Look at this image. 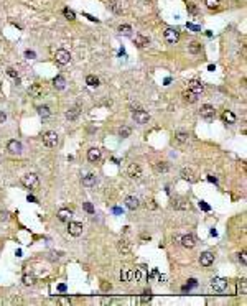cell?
I'll return each instance as SVG.
<instances>
[{"mask_svg":"<svg viewBox=\"0 0 247 306\" xmlns=\"http://www.w3.org/2000/svg\"><path fill=\"white\" fill-rule=\"evenodd\" d=\"M83 207H84V211H88L89 214H94V206H92L91 202H84Z\"/></svg>","mask_w":247,"mask_h":306,"instance_id":"cell-41","label":"cell"},{"mask_svg":"<svg viewBox=\"0 0 247 306\" xmlns=\"http://www.w3.org/2000/svg\"><path fill=\"white\" fill-rule=\"evenodd\" d=\"M175 207H176V209H188L189 204H188V201H186V199H183V197H181V199H178V201L175 202Z\"/></svg>","mask_w":247,"mask_h":306,"instance_id":"cell-31","label":"cell"},{"mask_svg":"<svg viewBox=\"0 0 247 306\" xmlns=\"http://www.w3.org/2000/svg\"><path fill=\"white\" fill-rule=\"evenodd\" d=\"M142 277H143L142 270H140V268H135V270H132V275H130V281H140V280H142Z\"/></svg>","mask_w":247,"mask_h":306,"instance_id":"cell-30","label":"cell"},{"mask_svg":"<svg viewBox=\"0 0 247 306\" xmlns=\"http://www.w3.org/2000/svg\"><path fill=\"white\" fill-rule=\"evenodd\" d=\"M227 285H229V281L226 280V278H221V277H216L213 278V281H211V288L214 290V291H224V290L227 288Z\"/></svg>","mask_w":247,"mask_h":306,"instance_id":"cell-4","label":"cell"},{"mask_svg":"<svg viewBox=\"0 0 247 306\" xmlns=\"http://www.w3.org/2000/svg\"><path fill=\"white\" fill-rule=\"evenodd\" d=\"M204 4H206L208 9L214 10V9H218V7H219V0H204Z\"/></svg>","mask_w":247,"mask_h":306,"instance_id":"cell-35","label":"cell"},{"mask_svg":"<svg viewBox=\"0 0 247 306\" xmlns=\"http://www.w3.org/2000/svg\"><path fill=\"white\" fill-rule=\"evenodd\" d=\"M23 283H25L26 286H31L35 283V277L33 275H25V277H23Z\"/></svg>","mask_w":247,"mask_h":306,"instance_id":"cell-39","label":"cell"},{"mask_svg":"<svg viewBox=\"0 0 247 306\" xmlns=\"http://www.w3.org/2000/svg\"><path fill=\"white\" fill-rule=\"evenodd\" d=\"M199 207H201V209H204V211H209V206L204 204V201H199Z\"/></svg>","mask_w":247,"mask_h":306,"instance_id":"cell-48","label":"cell"},{"mask_svg":"<svg viewBox=\"0 0 247 306\" xmlns=\"http://www.w3.org/2000/svg\"><path fill=\"white\" fill-rule=\"evenodd\" d=\"M135 45H137L138 48H147L148 45H150V40H148V36L137 35V36H135Z\"/></svg>","mask_w":247,"mask_h":306,"instance_id":"cell-18","label":"cell"},{"mask_svg":"<svg viewBox=\"0 0 247 306\" xmlns=\"http://www.w3.org/2000/svg\"><path fill=\"white\" fill-rule=\"evenodd\" d=\"M117 250L120 252L122 255H129L130 250H132V247H130V242H127V240H119V244H117Z\"/></svg>","mask_w":247,"mask_h":306,"instance_id":"cell-15","label":"cell"},{"mask_svg":"<svg viewBox=\"0 0 247 306\" xmlns=\"http://www.w3.org/2000/svg\"><path fill=\"white\" fill-rule=\"evenodd\" d=\"M86 84L91 86V87H97V86H99V79H97L94 74H89L88 77H86Z\"/></svg>","mask_w":247,"mask_h":306,"instance_id":"cell-29","label":"cell"},{"mask_svg":"<svg viewBox=\"0 0 247 306\" xmlns=\"http://www.w3.org/2000/svg\"><path fill=\"white\" fill-rule=\"evenodd\" d=\"M107 5H109V9L112 10L114 13H117V15H120V13H122V7L115 2V0H109V4H107Z\"/></svg>","mask_w":247,"mask_h":306,"instance_id":"cell-27","label":"cell"},{"mask_svg":"<svg viewBox=\"0 0 247 306\" xmlns=\"http://www.w3.org/2000/svg\"><path fill=\"white\" fill-rule=\"evenodd\" d=\"M163 36H165V40H167V43H170V45H175V43L180 41V31L176 28H167Z\"/></svg>","mask_w":247,"mask_h":306,"instance_id":"cell-3","label":"cell"},{"mask_svg":"<svg viewBox=\"0 0 247 306\" xmlns=\"http://www.w3.org/2000/svg\"><path fill=\"white\" fill-rule=\"evenodd\" d=\"M186 26H188L189 30H193V31H201V28H199V26H198V25H193V23H188Z\"/></svg>","mask_w":247,"mask_h":306,"instance_id":"cell-45","label":"cell"},{"mask_svg":"<svg viewBox=\"0 0 247 306\" xmlns=\"http://www.w3.org/2000/svg\"><path fill=\"white\" fill-rule=\"evenodd\" d=\"M130 275H132V270L124 268V270L120 272V280H122V281H130Z\"/></svg>","mask_w":247,"mask_h":306,"instance_id":"cell-34","label":"cell"},{"mask_svg":"<svg viewBox=\"0 0 247 306\" xmlns=\"http://www.w3.org/2000/svg\"><path fill=\"white\" fill-rule=\"evenodd\" d=\"M9 219V212H0V221H7Z\"/></svg>","mask_w":247,"mask_h":306,"instance_id":"cell-49","label":"cell"},{"mask_svg":"<svg viewBox=\"0 0 247 306\" xmlns=\"http://www.w3.org/2000/svg\"><path fill=\"white\" fill-rule=\"evenodd\" d=\"M38 114H40V117H41V119H46V117H50V115H51V110H50L48 105H41V107H38Z\"/></svg>","mask_w":247,"mask_h":306,"instance_id":"cell-28","label":"cell"},{"mask_svg":"<svg viewBox=\"0 0 247 306\" xmlns=\"http://www.w3.org/2000/svg\"><path fill=\"white\" fill-rule=\"evenodd\" d=\"M119 31H120V33L129 35L130 31H132V26H130V25H120V26H119Z\"/></svg>","mask_w":247,"mask_h":306,"instance_id":"cell-40","label":"cell"},{"mask_svg":"<svg viewBox=\"0 0 247 306\" xmlns=\"http://www.w3.org/2000/svg\"><path fill=\"white\" fill-rule=\"evenodd\" d=\"M58 290L61 291V293H64V291H66V285H64V283H61V285L58 286Z\"/></svg>","mask_w":247,"mask_h":306,"instance_id":"cell-51","label":"cell"},{"mask_svg":"<svg viewBox=\"0 0 247 306\" xmlns=\"http://www.w3.org/2000/svg\"><path fill=\"white\" fill-rule=\"evenodd\" d=\"M239 260H241V262H242L244 265L247 263V257H246V250H242L241 252V253H239Z\"/></svg>","mask_w":247,"mask_h":306,"instance_id":"cell-44","label":"cell"},{"mask_svg":"<svg viewBox=\"0 0 247 306\" xmlns=\"http://www.w3.org/2000/svg\"><path fill=\"white\" fill-rule=\"evenodd\" d=\"M125 206L129 207V209H132V211L137 209V207H138V199L135 196H129L125 199Z\"/></svg>","mask_w":247,"mask_h":306,"instance_id":"cell-22","label":"cell"},{"mask_svg":"<svg viewBox=\"0 0 247 306\" xmlns=\"http://www.w3.org/2000/svg\"><path fill=\"white\" fill-rule=\"evenodd\" d=\"M175 138L178 140L180 143H186L189 140V133H188V132H176V133H175Z\"/></svg>","mask_w":247,"mask_h":306,"instance_id":"cell-26","label":"cell"},{"mask_svg":"<svg viewBox=\"0 0 247 306\" xmlns=\"http://www.w3.org/2000/svg\"><path fill=\"white\" fill-rule=\"evenodd\" d=\"M25 56H26V58H35V53H33V51H26Z\"/></svg>","mask_w":247,"mask_h":306,"instance_id":"cell-52","label":"cell"},{"mask_svg":"<svg viewBox=\"0 0 247 306\" xmlns=\"http://www.w3.org/2000/svg\"><path fill=\"white\" fill-rule=\"evenodd\" d=\"M55 59L56 63L61 64V66H64V64H68L69 61H71V55H69V51L68 50H58L55 55Z\"/></svg>","mask_w":247,"mask_h":306,"instance_id":"cell-5","label":"cell"},{"mask_svg":"<svg viewBox=\"0 0 247 306\" xmlns=\"http://www.w3.org/2000/svg\"><path fill=\"white\" fill-rule=\"evenodd\" d=\"M189 91L194 92L196 96H199V94H203V91H204V86H203L201 81L193 79V81H189Z\"/></svg>","mask_w":247,"mask_h":306,"instance_id":"cell-12","label":"cell"},{"mask_svg":"<svg viewBox=\"0 0 247 306\" xmlns=\"http://www.w3.org/2000/svg\"><path fill=\"white\" fill-rule=\"evenodd\" d=\"M237 295H246V280H241L237 283Z\"/></svg>","mask_w":247,"mask_h":306,"instance_id":"cell-38","label":"cell"},{"mask_svg":"<svg viewBox=\"0 0 247 306\" xmlns=\"http://www.w3.org/2000/svg\"><path fill=\"white\" fill-rule=\"evenodd\" d=\"M130 132H132V130H130L129 127H120V129H119V135H120L122 138H127L130 135Z\"/></svg>","mask_w":247,"mask_h":306,"instance_id":"cell-37","label":"cell"},{"mask_svg":"<svg viewBox=\"0 0 247 306\" xmlns=\"http://www.w3.org/2000/svg\"><path fill=\"white\" fill-rule=\"evenodd\" d=\"M213 262H214V255L211 252H204V253H201V257H199V263H201L203 267H211Z\"/></svg>","mask_w":247,"mask_h":306,"instance_id":"cell-14","label":"cell"},{"mask_svg":"<svg viewBox=\"0 0 247 306\" xmlns=\"http://www.w3.org/2000/svg\"><path fill=\"white\" fill-rule=\"evenodd\" d=\"M79 112H81V110L78 109V107H73V109H69L66 112V119H69V120H76V119L79 117Z\"/></svg>","mask_w":247,"mask_h":306,"instance_id":"cell-25","label":"cell"},{"mask_svg":"<svg viewBox=\"0 0 247 306\" xmlns=\"http://www.w3.org/2000/svg\"><path fill=\"white\" fill-rule=\"evenodd\" d=\"M63 15L66 17V20H69V21H74L76 20V13L73 12V10H69V9H64L63 10Z\"/></svg>","mask_w":247,"mask_h":306,"instance_id":"cell-33","label":"cell"},{"mask_svg":"<svg viewBox=\"0 0 247 306\" xmlns=\"http://www.w3.org/2000/svg\"><path fill=\"white\" fill-rule=\"evenodd\" d=\"M183 99H184L186 102H189V104H194V102L198 101V96H196L194 92H191V91L188 89V91H184V92H183Z\"/></svg>","mask_w":247,"mask_h":306,"instance_id":"cell-21","label":"cell"},{"mask_svg":"<svg viewBox=\"0 0 247 306\" xmlns=\"http://www.w3.org/2000/svg\"><path fill=\"white\" fill-rule=\"evenodd\" d=\"M181 176L186 181H194V171H193L191 168H184L183 171H181Z\"/></svg>","mask_w":247,"mask_h":306,"instance_id":"cell-24","label":"cell"},{"mask_svg":"<svg viewBox=\"0 0 247 306\" xmlns=\"http://www.w3.org/2000/svg\"><path fill=\"white\" fill-rule=\"evenodd\" d=\"M199 115H201L203 119H206V120H209V119H213L214 115H216V110H214L213 105L204 104V105H201V109H199Z\"/></svg>","mask_w":247,"mask_h":306,"instance_id":"cell-9","label":"cell"},{"mask_svg":"<svg viewBox=\"0 0 247 306\" xmlns=\"http://www.w3.org/2000/svg\"><path fill=\"white\" fill-rule=\"evenodd\" d=\"M134 120L137 122V124H140V125H145V124H148V120H150V115H148L145 110L137 109V110H134Z\"/></svg>","mask_w":247,"mask_h":306,"instance_id":"cell-7","label":"cell"},{"mask_svg":"<svg viewBox=\"0 0 247 306\" xmlns=\"http://www.w3.org/2000/svg\"><path fill=\"white\" fill-rule=\"evenodd\" d=\"M5 120H7V115H5L4 112H0V124H4Z\"/></svg>","mask_w":247,"mask_h":306,"instance_id":"cell-50","label":"cell"},{"mask_svg":"<svg viewBox=\"0 0 247 306\" xmlns=\"http://www.w3.org/2000/svg\"><path fill=\"white\" fill-rule=\"evenodd\" d=\"M7 150H9L12 155H20L23 147H21V143L18 142V140H10V142L7 143Z\"/></svg>","mask_w":247,"mask_h":306,"instance_id":"cell-11","label":"cell"},{"mask_svg":"<svg viewBox=\"0 0 247 306\" xmlns=\"http://www.w3.org/2000/svg\"><path fill=\"white\" fill-rule=\"evenodd\" d=\"M102 290H110V283L107 285V283H102Z\"/></svg>","mask_w":247,"mask_h":306,"instance_id":"cell-53","label":"cell"},{"mask_svg":"<svg viewBox=\"0 0 247 306\" xmlns=\"http://www.w3.org/2000/svg\"><path fill=\"white\" fill-rule=\"evenodd\" d=\"M38 183H40V180L35 173H26L25 176H21V185L26 189H35L38 186Z\"/></svg>","mask_w":247,"mask_h":306,"instance_id":"cell-1","label":"cell"},{"mask_svg":"<svg viewBox=\"0 0 247 306\" xmlns=\"http://www.w3.org/2000/svg\"><path fill=\"white\" fill-rule=\"evenodd\" d=\"M28 92H30V96H33L35 99H40V97L46 96V89L43 87L41 84H31L30 89H28Z\"/></svg>","mask_w":247,"mask_h":306,"instance_id":"cell-8","label":"cell"},{"mask_svg":"<svg viewBox=\"0 0 247 306\" xmlns=\"http://www.w3.org/2000/svg\"><path fill=\"white\" fill-rule=\"evenodd\" d=\"M71 216H73V212L69 209H66V207H63V209L58 211V219H59V221H63V222H69Z\"/></svg>","mask_w":247,"mask_h":306,"instance_id":"cell-17","label":"cell"},{"mask_svg":"<svg viewBox=\"0 0 247 306\" xmlns=\"http://www.w3.org/2000/svg\"><path fill=\"white\" fill-rule=\"evenodd\" d=\"M181 245H183L184 248H193L194 245H196V239H194V235L193 234H186L181 237Z\"/></svg>","mask_w":247,"mask_h":306,"instance_id":"cell-13","label":"cell"},{"mask_svg":"<svg viewBox=\"0 0 247 306\" xmlns=\"http://www.w3.org/2000/svg\"><path fill=\"white\" fill-rule=\"evenodd\" d=\"M188 12L191 15H198V7L194 4H188Z\"/></svg>","mask_w":247,"mask_h":306,"instance_id":"cell-42","label":"cell"},{"mask_svg":"<svg viewBox=\"0 0 247 306\" xmlns=\"http://www.w3.org/2000/svg\"><path fill=\"white\" fill-rule=\"evenodd\" d=\"M155 170L158 173H167L168 171V165L165 163V161H158V163H155Z\"/></svg>","mask_w":247,"mask_h":306,"instance_id":"cell-32","label":"cell"},{"mask_svg":"<svg viewBox=\"0 0 247 306\" xmlns=\"http://www.w3.org/2000/svg\"><path fill=\"white\" fill-rule=\"evenodd\" d=\"M222 120L227 122V124H236L234 112H231V110H224V114H222Z\"/></svg>","mask_w":247,"mask_h":306,"instance_id":"cell-23","label":"cell"},{"mask_svg":"<svg viewBox=\"0 0 247 306\" xmlns=\"http://www.w3.org/2000/svg\"><path fill=\"white\" fill-rule=\"evenodd\" d=\"M84 17H86V18H89V20H91V21H96V23H99V20H97L96 17H92V15H89V13H84Z\"/></svg>","mask_w":247,"mask_h":306,"instance_id":"cell-46","label":"cell"},{"mask_svg":"<svg viewBox=\"0 0 247 306\" xmlns=\"http://www.w3.org/2000/svg\"><path fill=\"white\" fill-rule=\"evenodd\" d=\"M127 175H129V178H130V180L138 181L140 178H142V168L138 166L137 163H132L129 168H127Z\"/></svg>","mask_w":247,"mask_h":306,"instance_id":"cell-6","label":"cell"},{"mask_svg":"<svg viewBox=\"0 0 247 306\" xmlns=\"http://www.w3.org/2000/svg\"><path fill=\"white\" fill-rule=\"evenodd\" d=\"M147 207H150V209H157L155 201H148V202H147Z\"/></svg>","mask_w":247,"mask_h":306,"instance_id":"cell-47","label":"cell"},{"mask_svg":"<svg viewBox=\"0 0 247 306\" xmlns=\"http://www.w3.org/2000/svg\"><path fill=\"white\" fill-rule=\"evenodd\" d=\"M94 185H96V175H94V173H89V175H86V176L83 178V186L92 188Z\"/></svg>","mask_w":247,"mask_h":306,"instance_id":"cell-19","label":"cell"},{"mask_svg":"<svg viewBox=\"0 0 247 306\" xmlns=\"http://www.w3.org/2000/svg\"><path fill=\"white\" fill-rule=\"evenodd\" d=\"M7 74H9L10 77H15V79H17V77H18V72L15 71L13 67H9V69H7Z\"/></svg>","mask_w":247,"mask_h":306,"instance_id":"cell-43","label":"cell"},{"mask_svg":"<svg viewBox=\"0 0 247 306\" xmlns=\"http://www.w3.org/2000/svg\"><path fill=\"white\" fill-rule=\"evenodd\" d=\"M53 86H55L58 91H63V89L66 87V79H64L63 76H56L55 79H53Z\"/></svg>","mask_w":247,"mask_h":306,"instance_id":"cell-20","label":"cell"},{"mask_svg":"<svg viewBox=\"0 0 247 306\" xmlns=\"http://www.w3.org/2000/svg\"><path fill=\"white\" fill-rule=\"evenodd\" d=\"M68 232H69L73 237H79V235L83 234V224L71 221V222L68 224Z\"/></svg>","mask_w":247,"mask_h":306,"instance_id":"cell-10","label":"cell"},{"mask_svg":"<svg viewBox=\"0 0 247 306\" xmlns=\"http://www.w3.org/2000/svg\"><path fill=\"white\" fill-rule=\"evenodd\" d=\"M199 51H201V45L198 41H193L189 45V53H199Z\"/></svg>","mask_w":247,"mask_h":306,"instance_id":"cell-36","label":"cell"},{"mask_svg":"<svg viewBox=\"0 0 247 306\" xmlns=\"http://www.w3.org/2000/svg\"><path fill=\"white\" fill-rule=\"evenodd\" d=\"M58 133L56 132H46V133H43V143H45V147L48 148H53L58 145Z\"/></svg>","mask_w":247,"mask_h":306,"instance_id":"cell-2","label":"cell"},{"mask_svg":"<svg viewBox=\"0 0 247 306\" xmlns=\"http://www.w3.org/2000/svg\"><path fill=\"white\" fill-rule=\"evenodd\" d=\"M88 160L91 163L99 161V160H101V150H99V148H91V150L88 151Z\"/></svg>","mask_w":247,"mask_h":306,"instance_id":"cell-16","label":"cell"}]
</instances>
